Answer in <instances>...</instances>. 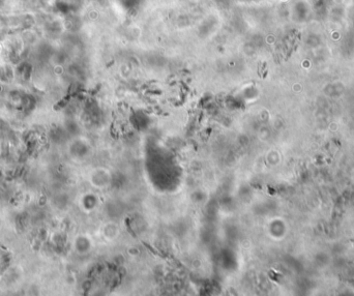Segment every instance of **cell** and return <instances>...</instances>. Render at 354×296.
I'll return each instance as SVG.
<instances>
[]
</instances>
